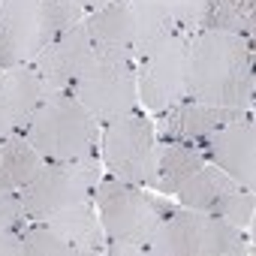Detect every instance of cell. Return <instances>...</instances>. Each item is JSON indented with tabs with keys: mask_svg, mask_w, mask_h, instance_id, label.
Listing matches in <instances>:
<instances>
[{
	"mask_svg": "<svg viewBox=\"0 0 256 256\" xmlns=\"http://www.w3.org/2000/svg\"><path fill=\"white\" fill-rule=\"evenodd\" d=\"M187 96L223 108H250V40L226 30H196L187 54Z\"/></svg>",
	"mask_w": 256,
	"mask_h": 256,
	"instance_id": "1",
	"label": "cell"
},
{
	"mask_svg": "<svg viewBox=\"0 0 256 256\" xmlns=\"http://www.w3.org/2000/svg\"><path fill=\"white\" fill-rule=\"evenodd\" d=\"M94 205L106 232V241L126 244L139 256H148V241L157 232L160 220L172 211V205L148 196L139 184L120 178H100L94 187Z\"/></svg>",
	"mask_w": 256,
	"mask_h": 256,
	"instance_id": "2",
	"label": "cell"
},
{
	"mask_svg": "<svg viewBox=\"0 0 256 256\" xmlns=\"http://www.w3.org/2000/svg\"><path fill=\"white\" fill-rule=\"evenodd\" d=\"M24 136L42 160H82L100 148V124L72 94H54L40 102Z\"/></svg>",
	"mask_w": 256,
	"mask_h": 256,
	"instance_id": "3",
	"label": "cell"
},
{
	"mask_svg": "<svg viewBox=\"0 0 256 256\" xmlns=\"http://www.w3.org/2000/svg\"><path fill=\"white\" fill-rule=\"evenodd\" d=\"M151 256H241L250 253L244 241V229L232 226L223 217L196 211V208H172L157 232L148 241Z\"/></svg>",
	"mask_w": 256,
	"mask_h": 256,
	"instance_id": "4",
	"label": "cell"
},
{
	"mask_svg": "<svg viewBox=\"0 0 256 256\" xmlns=\"http://www.w3.org/2000/svg\"><path fill=\"white\" fill-rule=\"evenodd\" d=\"M100 157L82 160H46L36 175L22 187V202L28 220L46 223L54 214L76 208L94 199V187L100 184Z\"/></svg>",
	"mask_w": 256,
	"mask_h": 256,
	"instance_id": "5",
	"label": "cell"
},
{
	"mask_svg": "<svg viewBox=\"0 0 256 256\" xmlns=\"http://www.w3.org/2000/svg\"><path fill=\"white\" fill-rule=\"evenodd\" d=\"M102 163L112 178L130 181L139 187L157 184V136L154 124L145 114H124L112 124H102Z\"/></svg>",
	"mask_w": 256,
	"mask_h": 256,
	"instance_id": "6",
	"label": "cell"
},
{
	"mask_svg": "<svg viewBox=\"0 0 256 256\" xmlns=\"http://www.w3.org/2000/svg\"><path fill=\"white\" fill-rule=\"evenodd\" d=\"M70 94L94 114L96 124H112L124 114L136 112V102H139L136 64L94 58V64L78 76Z\"/></svg>",
	"mask_w": 256,
	"mask_h": 256,
	"instance_id": "7",
	"label": "cell"
},
{
	"mask_svg": "<svg viewBox=\"0 0 256 256\" xmlns=\"http://www.w3.org/2000/svg\"><path fill=\"white\" fill-rule=\"evenodd\" d=\"M190 34H175L136 60V90L148 112H166L187 96Z\"/></svg>",
	"mask_w": 256,
	"mask_h": 256,
	"instance_id": "8",
	"label": "cell"
},
{
	"mask_svg": "<svg viewBox=\"0 0 256 256\" xmlns=\"http://www.w3.org/2000/svg\"><path fill=\"white\" fill-rule=\"evenodd\" d=\"M184 208H196L214 217L229 220L238 229H253V193L235 184L214 163H199L175 190Z\"/></svg>",
	"mask_w": 256,
	"mask_h": 256,
	"instance_id": "9",
	"label": "cell"
},
{
	"mask_svg": "<svg viewBox=\"0 0 256 256\" xmlns=\"http://www.w3.org/2000/svg\"><path fill=\"white\" fill-rule=\"evenodd\" d=\"M54 40L46 0H4L0 6V70L34 64Z\"/></svg>",
	"mask_w": 256,
	"mask_h": 256,
	"instance_id": "10",
	"label": "cell"
},
{
	"mask_svg": "<svg viewBox=\"0 0 256 256\" xmlns=\"http://www.w3.org/2000/svg\"><path fill=\"white\" fill-rule=\"evenodd\" d=\"M208 163L223 169L235 184L253 193L256 187V139H253V120L238 118L223 126H217L214 133H208L196 145Z\"/></svg>",
	"mask_w": 256,
	"mask_h": 256,
	"instance_id": "11",
	"label": "cell"
},
{
	"mask_svg": "<svg viewBox=\"0 0 256 256\" xmlns=\"http://www.w3.org/2000/svg\"><path fill=\"white\" fill-rule=\"evenodd\" d=\"M96 52L90 46V36L84 30V22L70 28L66 34L54 36L42 52L40 58L34 60V66L40 70L42 76V88H46V96H54V94H70L72 84L78 82V76L94 64Z\"/></svg>",
	"mask_w": 256,
	"mask_h": 256,
	"instance_id": "12",
	"label": "cell"
},
{
	"mask_svg": "<svg viewBox=\"0 0 256 256\" xmlns=\"http://www.w3.org/2000/svg\"><path fill=\"white\" fill-rule=\"evenodd\" d=\"M238 118H244V108H223V106H208V102L184 96L181 102L166 108V114L160 120V136H163V142L199 145L217 126L238 120Z\"/></svg>",
	"mask_w": 256,
	"mask_h": 256,
	"instance_id": "13",
	"label": "cell"
},
{
	"mask_svg": "<svg viewBox=\"0 0 256 256\" xmlns=\"http://www.w3.org/2000/svg\"><path fill=\"white\" fill-rule=\"evenodd\" d=\"M84 30L90 36V46L96 52V58H108V60H139L136 52V30H133V16L126 0L108 4L102 10H94L84 18Z\"/></svg>",
	"mask_w": 256,
	"mask_h": 256,
	"instance_id": "14",
	"label": "cell"
},
{
	"mask_svg": "<svg viewBox=\"0 0 256 256\" xmlns=\"http://www.w3.org/2000/svg\"><path fill=\"white\" fill-rule=\"evenodd\" d=\"M42 100H46V88H42V76L34 64H18V66L0 70V112L6 114L16 133L28 130V124L36 114Z\"/></svg>",
	"mask_w": 256,
	"mask_h": 256,
	"instance_id": "15",
	"label": "cell"
},
{
	"mask_svg": "<svg viewBox=\"0 0 256 256\" xmlns=\"http://www.w3.org/2000/svg\"><path fill=\"white\" fill-rule=\"evenodd\" d=\"M58 235H64L82 256H90V253H102V244H106V232H102V223H100V214H96V205L94 199L90 202H82L76 208H66L60 214H54L52 220H46Z\"/></svg>",
	"mask_w": 256,
	"mask_h": 256,
	"instance_id": "16",
	"label": "cell"
},
{
	"mask_svg": "<svg viewBox=\"0 0 256 256\" xmlns=\"http://www.w3.org/2000/svg\"><path fill=\"white\" fill-rule=\"evenodd\" d=\"M42 163V154L30 145L24 133H10L0 142V190L22 193V187L36 175Z\"/></svg>",
	"mask_w": 256,
	"mask_h": 256,
	"instance_id": "17",
	"label": "cell"
},
{
	"mask_svg": "<svg viewBox=\"0 0 256 256\" xmlns=\"http://www.w3.org/2000/svg\"><path fill=\"white\" fill-rule=\"evenodd\" d=\"M126 6H130V16H133V30H136V52L139 58L160 46L163 40L181 34L166 0H126Z\"/></svg>",
	"mask_w": 256,
	"mask_h": 256,
	"instance_id": "18",
	"label": "cell"
},
{
	"mask_svg": "<svg viewBox=\"0 0 256 256\" xmlns=\"http://www.w3.org/2000/svg\"><path fill=\"white\" fill-rule=\"evenodd\" d=\"M202 30H226L253 36V0H205Z\"/></svg>",
	"mask_w": 256,
	"mask_h": 256,
	"instance_id": "19",
	"label": "cell"
},
{
	"mask_svg": "<svg viewBox=\"0 0 256 256\" xmlns=\"http://www.w3.org/2000/svg\"><path fill=\"white\" fill-rule=\"evenodd\" d=\"M24 256H82L64 235H58L48 223H24L22 226Z\"/></svg>",
	"mask_w": 256,
	"mask_h": 256,
	"instance_id": "20",
	"label": "cell"
},
{
	"mask_svg": "<svg viewBox=\"0 0 256 256\" xmlns=\"http://www.w3.org/2000/svg\"><path fill=\"white\" fill-rule=\"evenodd\" d=\"M46 12H48V22L54 28V36H60L70 28L84 22V10L78 0H46Z\"/></svg>",
	"mask_w": 256,
	"mask_h": 256,
	"instance_id": "21",
	"label": "cell"
},
{
	"mask_svg": "<svg viewBox=\"0 0 256 256\" xmlns=\"http://www.w3.org/2000/svg\"><path fill=\"white\" fill-rule=\"evenodd\" d=\"M166 6L178 24L181 34H196L202 30V16H205V0H166Z\"/></svg>",
	"mask_w": 256,
	"mask_h": 256,
	"instance_id": "22",
	"label": "cell"
},
{
	"mask_svg": "<svg viewBox=\"0 0 256 256\" xmlns=\"http://www.w3.org/2000/svg\"><path fill=\"white\" fill-rule=\"evenodd\" d=\"M28 223L22 193L16 190H0V229H22Z\"/></svg>",
	"mask_w": 256,
	"mask_h": 256,
	"instance_id": "23",
	"label": "cell"
},
{
	"mask_svg": "<svg viewBox=\"0 0 256 256\" xmlns=\"http://www.w3.org/2000/svg\"><path fill=\"white\" fill-rule=\"evenodd\" d=\"M0 256H24L22 229H0Z\"/></svg>",
	"mask_w": 256,
	"mask_h": 256,
	"instance_id": "24",
	"label": "cell"
},
{
	"mask_svg": "<svg viewBox=\"0 0 256 256\" xmlns=\"http://www.w3.org/2000/svg\"><path fill=\"white\" fill-rule=\"evenodd\" d=\"M82 4V10H102V6H108V4H118V0H78Z\"/></svg>",
	"mask_w": 256,
	"mask_h": 256,
	"instance_id": "25",
	"label": "cell"
},
{
	"mask_svg": "<svg viewBox=\"0 0 256 256\" xmlns=\"http://www.w3.org/2000/svg\"><path fill=\"white\" fill-rule=\"evenodd\" d=\"M10 133H16V130H12V126H10V120H6V114H4V112H0V142H4V139H6Z\"/></svg>",
	"mask_w": 256,
	"mask_h": 256,
	"instance_id": "26",
	"label": "cell"
},
{
	"mask_svg": "<svg viewBox=\"0 0 256 256\" xmlns=\"http://www.w3.org/2000/svg\"><path fill=\"white\" fill-rule=\"evenodd\" d=\"M0 6H4V0H0Z\"/></svg>",
	"mask_w": 256,
	"mask_h": 256,
	"instance_id": "27",
	"label": "cell"
}]
</instances>
